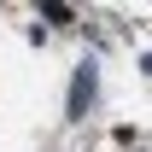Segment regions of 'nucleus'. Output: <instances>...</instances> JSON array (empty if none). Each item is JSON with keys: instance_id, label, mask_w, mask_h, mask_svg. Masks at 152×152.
I'll return each instance as SVG.
<instances>
[{"instance_id": "nucleus-1", "label": "nucleus", "mask_w": 152, "mask_h": 152, "mask_svg": "<svg viewBox=\"0 0 152 152\" xmlns=\"http://www.w3.org/2000/svg\"><path fill=\"white\" fill-rule=\"evenodd\" d=\"M146 64H152V58H146Z\"/></svg>"}]
</instances>
